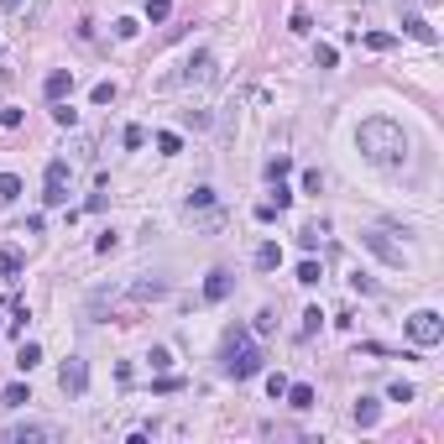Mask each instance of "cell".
Listing matches in <instances>:
<instances>
[{"mask_svg": "<svg viewBox=\"0 0 444 444\" xmlns=\"http://www.w3.org/2000/svg\"><path fill=\"white\" fill-rule=\"evenodd\" d=\"M355 147H361V157L376 163V167H403L408 163V136H403L398 120H361Z\"/></svg>", "mask_w": 444, "mask_h": 444, "instance_id": "obj_1", "label": "cell"}, {"mask_svg": "<svg viewBox=\"0 0 444 444\" xmlns=\"http://www.w3.org/2000/svg\"><path fill=\"white\" fill-rule=\"evenodd\" d=\"M225 371H230L235 382H251V376L261 371V351L251 345L246 329H230V335H225Z\"/></svg>", "mask_w": 444, "mask_h": 444, "instance_id": "obj_2", "label": "cell"}, {"mask_svg": "<svg viewBox=\"0 0 444 444\" xmlns=\"http://www.w3.org/2000/svg\"><path fill=\"white\" fill-rule=\"evenodd\" d=\"M408 340L418 345V351H429V345H439L444 340V319L434 314V308H418V314L408 319Z\"/></svg>", "mask_w": 444, "mask_h": 444, "instance_id": "obj_3", "label": "cell"}, {"mask_svg": "<svg viewBox=\"0 0 444 444\" xmlns=\"http://www.w3.org/2000/svg\"><path fill=\"white\" fill-rule=\"evenodd\" d=\"M42 204H47V210L68 204V163H63V157H53V163H47V178H42Z\"/></svg>", "mask_w": 444, "mask_h": 444, "instance_id": "obj_4", "label": "cell"}, {"mask_svg": "<svg viewBox=\"0 0 444 444\" xmlns=\"http://www.w3.org/2000/svg\"><path fill=\"white\" fill-rule=\"evenodd\" d=\"M210 79H214V53H194L173 84H210Z\"/></svg>", "mask_w": 444, "mask_h": 444, "instance_id": "obj_5", "label": "cell"}, {"mask_svg": "<svg viewBox=\"0 0 444 444\" xmlns=\"http://www.w3.org/2000/svg\"><path fill=\"white\" fill-rule=\"evenodd\" d=\"M361 241H366V246H371V251H376V257H382V261H387V267H403V246H392V241H387V235H382V230H366V235H361Z\"/></svg>", "mask_w": 444, "mask_h": 444, "instance_id": "obj_6", "label": "cell"}, {"mask_svg": "<svg viewBox=\"0 0 444 444\" xmlns=\"http://www.w3.org/2000/svg\"><path fill=\"white\" fill-rule=\"evenodd\" d=\"M230 288H235V277L225 267H214L210 277H204V298H210V304H225V298H230Z\"/></svg>", "mask_w": 444, "mask_h": 444, "instance_id": "obj_7", "label": "cell"}, {"mask_svg": "<svg viewBox=\"0 0 444 444\" xmlns=\"http://www.w3.org/2000/svg\"><path fill=\"white\" fill-rule=\"evenodd\" d=\"M58 382H63V392H73V398H79L84 387H89V371H84V361H63Z\"/></svg>", "mask_w": 444, "mask_h": 444, "instance_id": "obj_8", "label": "cell"}, {"mask_svg": "<svg viewBox=\"0 0 444 444\" xmlns=\"http://www.w3.org/2000/svg\"><path fill=\"white\" fill-rule=\"evenodd\" d=\"M6 439L11 444H42V439H53V429H47V423H16Z\"/></svg>", "mask_w": 444, "mask_h": 444, "instance_id": "obj_9", "label": "cell"}, {"mask_svg": "<svg viewBox=\"0 0 444 444\" xmlns=\"http://www.w3.org/2000/svg\"><path fill=\"white\" fill-rule=\"evenodd\" d=\"M42 89H47V100H63V94L73 89V68H53V73H47V84H42Z\"/></svg>", "mask_w": 444, "mask_h": 444, "instance_id": "obj_10", "label": "cell"}, {"mask_svg": "<svg viewBox=\"0 0 444 444\" xmlns=\"http://www.w3.org/2000/svg\"><path fill=\"white\" fill-rule=\"evenodd\" d=\"M0 277L6 282L21 277V251H16V246H0Z\"/></svg>", "mask_w": 444, "mask_h": 444, "instance_id": "obj_11", "label": "cell"}, {"mask_svg": "<svg viewBox=\"0 0 444 444\" xmlns=\"http://www.w3.org/2000/svg\"><path fill=\"white\" fill-rule=\"evenodd\" d=\"M282 398H288L293 408H314V387H308V382H288V392H282Z\"/></svg>", "mask_w": 444, "mask_h": 444, "instance_id": "obj_12", "label": "cell"}, {"mask_svg": "<svg viewBox=\"0 0 444 444\" xmlns=\"http://www.w3.org/2000/svg\"><path fill=\"white\" fill-rule=\"evenodd\" d=\"M257 267H261V272L282 267V246H277V241H267V246H261V251H257Z\"/></svg>", "mask_w": 444, "mask_h": 444, "instance_id": "obj_13", "label": "cell"}, {"mask_svg": "<svg viewBox=\"0 0 444 444\" xmlns=\"http://www.w3.org/2000/svg\"><path fill=\"white\" fill-rule=\"evenodd\" d=\"M403 26H408V37H418V42H439V32H434V26L423 21V16H408Z\"/></svg>", "mask_w": 444, "mask_h": 444, "instance_id": "obj_14", "label": "cell"}, {"mask_svg": "<svg viewBox=\"0 0 444 444\" xmlns=\"http://www.w3.org/2000/svg\"><path fill=\"white\" fill-rule=\"evenodd\" d=\"M157 152H163V157H178V152H183V136H178V131H157Z\"/></svg>", "mask_w": 444, "mask_h": 444, "instance_id": "obj_15", "label": "cell"}, {"mask_svg": "<svg viewBox=\"0 0 444 444\" xmlns=\"http://www.w3.org/2000/svg\"><path fill=\"white\" fill-rule=\"evenodd\" d=\"M376 418H382V408H376L371 398H361V403H355V423H361V429H371Z\"/></svg>", "mask_w": 444, "mask_h": 444, "instance_id": "obj_16", "label": "cell"}, {"mask_svg": "<svg viewBox=\"0 0 444 444\" xmlns=\"http://www.w3.org/2000/svg\"><path fill=\"white\" fill-rule=\"evenodd\" d=\"M308 26H314V16H308V6H293V16H288V32H298V37H304Z\"/></svg>", "mask_w": 444, "mask_h": 444, "instance_id": "obj_17", "label": "cell"}, {"mask_svg": "<svg viewBox=\"0 0 444 444\" xmlns=\"http://www.w3.org/2000/svg\"><path fill=\"white\" fill-rule=\"evenodd\" d=\"M16 194H21V178H16V173H0V204H11Z\"/></svg>", "mask_w": 444, "mask_h": 444, "instance_id": "obj_18", "label": "cell"}, {"mask_svg": "<svg viewBox=\"0 0 444 444\" xmlns=\"http://www.w3.org/2000/svg\"><path fill=\"white\" fill-rule=\"evenodd\" d=\"M37 361H42V345H21V351H16V366H21V371H32Z\"/></svg>", "mask_w": 444, "mask_h": 444, "instance_id": "obj_19", "label": "cell"}, {"mask_svg": "<svg viewBox=\"0 0 444 444\" xmlns=\"http://www.w3.org/2000/svg\"><path fill=\"white\" fill-rule=\"evenodd\" d=\"M267 204H277V210H288V204H293V188H282V178H272V199Z\"/></svg>", "mask_w": 444, "mask_h": 444, "instance_id": "obj_20", "label": "cell"}, {"mask_svg": "<svg viewBox=\"0 0 444 444\" xmlns=\"http://www.w3.org/2000/svg\"><path fill=\"white\" fill-rule=\"evenodd\" d=\"M53 120H58V126H73V120H79V110L63 105V100H53Z\"/></svg>", "mask_w": 444, "mask_h": 444, "instance_id": "obj_21", "label": "cell"}, {"mask_svg": "<svg viewBox=\"0 0 444 444\" xmlns=\"http://www.w3.org/2000/svg\"><path fill=\"white\" fill-rule=\"evenodd\" d=\"M293 173V157H272V163H267V183H272V178H288Z\"/></svg>", "mask_w": 444, "mask_h": 444, "instance_id": "obj_22", "label": "cell"}, {"mask_svg": "<svg viewBox=\"0 0 444 444\" xmlns=\"http://www.w3.org/2000/svg\"><path fill=\"white\" fill-rule=\"evenodd\" d=\"M214 204V188H194V194H188V210H210Z\"/></svg>", "mask_w": 444, "mask_h": 444, "instance_id": "obj_23", "label": "cell"}, {"mask_svg": "<svg viewBox=\"0 0 444 444\" xmlns=\"http://www.w3.org/2000/svg\"><path fill=\"white\" fill-rule=\"evenodd\" d=\"M167 11H173V0H147V21H167Z\"/></svg>", "mask_w": 444, "mask_h": 444, "instance_id": "obj_24", "label": "cell"}, {"mask_svg": "<svg viewBox=\"0 0 444 444\" xmlns=\"http://www.w3.org/2000/svg\"><path fill=\"white\" fill-rule=\"evenodd\" d=\"M314 63H319V68H335V63H340V53H335V47H329V42H319Z\"/></svg>", "mask_w": 444, "mask_h": 444, "instance_id": "obj_25", "label": "cell"}, {"mask_svg": "<svg viewBox=\"0 0 444 444\" xmlns=\"http://www.w3.org/2000/svg\"><path fill=\"white\" fill-rule=\"evenodd\" d=\"M136 32H141V21H131V16H120V21H115V37H120V42H131Z\"/></svg>", "mask_w": 444, "mask_h": 444, "instance_id": "obj_26", "label": "cell"}, {"mask_svg": "<svg viewBox=\"0 0 444 444\" xmlns=\"http://www.w3.org/2000/svg\"><path fill=\"white\" fill-rule=\"evenodd\" d=\"M89 100H94V105H110V100H115V84H94V94H89Z\"/></svg>", "mask_w": 444, "mask_h": 444, "instance_id": "obj_27", "label": "cell"}, {"mask_svg": "<svg viewBox=\"0 0 444 444\" xmlns=\"http://www.w3.org/2000/svg\"><path fill=\"white\" fill-rule=\"evenodd\" d=\"M115 246H120V235H115V230H105V235H100V241H94V251H100V257H110Z\"/></svg>", "mask_w": 444, "mask_h": 444, "instance_id": "obj_28", "label": "cell"}, {"mask_svg": "<svg viewBox=\"0 0 444 444\" xmlns=\"http://www.w3.org/2000/svg\"><path fill=\"white\" fill-rule=\"evenodd\" d=\"M387 398H392V403H413V387L408 382H392V387H387Z\"/></svg>", "mask_w": 444, "mask_h": 444, "instance_id": "obj_29", "label": "cell"}, {"mask_svg": "<svg viewBox=\"0 0 444 444\" xmlns=\"http://www.w3.org/2000/svg\"><path fill=\"white\" fill-rule=\"evenodd\" d=\"M267 392H272V403H277L282 392H288V376H282V371H272V376H267Z\"/></svg>", "mask_w": 444, "mask_h": 444, "instance_id": "obj_30", "label": "cell"}, {"mask_svg": "<svg viewBox=\"0 0 444 444\" xmlns=\"http://www.w3.org/2000/svg\"><path fill=\"white\" fill-rule=\"evenodd\" d=\"M392 42H398V37H387V32H371V37H366V47H371V53H387Z\"/></svg>", "mask_w": 444, "mask_h": 444, "instance_id": "obj_31", "label": "cell"}, {"mask_svg": "<svg viewBox=\"0 0 444 444\" xmlns=\"http://www.w3.org/2000/svg\"><path fill=\"white\" fill-rule=\"evenodd\" d=\"M147 361H152V371H167V366H173V355H167L163 345H152V355H147Z\"/></svg>", "mask_w": 444, "mask_h": 444, "instance_id": "obj_32", "label": "cell"}, {"mask_svg": "<svg viewBox=\"0 0 444 444\" xmlns=\"http://www.w3.org/2000/svg\"><path fill=\"white\" fill-rule=\"evenodd\" d=\"M319 188H324V173H319V167H308V173H304V194H319Z\"/></svg>", "mask_w": 444, "mask_h": 444, "instance_id": "obj_33", "label": "cell"}, {"mask_svg": "<svg viewBox=\"0 0 444 444\" xmlns=\"http://www.w3.org/2000/svg\"><path fill=\"white\" fill-rule=\"evenodd\" d=\"M6 403H11V408H21V403H32V392H26V387H6Z\"/></svg>", "mask_w": 444, "mask_h": 444, "instance_id": "obj_34", "label": "cell"}, {"mask_svg": "<svg viewBox=\"0 0 444 444\" xmlns=\"http://www.w3.org/2000/svg\"><path fill=\"white\" fill-rule=\"evenodd\" d=\"M298 282H308V288H314V282H319V261H304V267H298Z\"/></svg>", "mask_w": 444, "mask_h": 444, "instance_id": "obj_35", "label": "cell"}, {"mask_svg": "<svg viewBox=\"0 0 444 444\" xmlns=\"http://www.w3.org/2000/svg\"><path fill=\"white\" fill-rule=\"evenodd\" d=\"M120 141H126V147H141V141H147V131H141V126H126V136H120Z\"/></svg>", "mask_w": 444, "mask_h": 444, "instance_id": "obj_36", "label": "cell"}, {"mask_svg": "<svg viewBox=\"0 0 444 444\" xmlns=\"http://www.w3.org/2000/svg\"><path fill=\"white\" fill-rule=\"evenodd\" d=\"M277 329V314H257V335H272Z\"/></svg>", "mask_w": 444, "mask_h": 444, "instance_id": "obj_37", "label": "cell"}, {"mask_svg": "<svg viewBox=\"0 0 444 444\" xmlns=\"http://www.w3.org/2000/svg\"><path fill=\"white\" fill-rule=\"evenodd\" d=\"M0 6H16V0H0Z\"/></svg>", "mask_w": 444, "mask_h": 444, "instance_id": "obj_38", "label": "cell"}]
</instances>
